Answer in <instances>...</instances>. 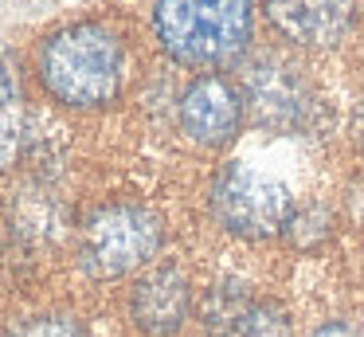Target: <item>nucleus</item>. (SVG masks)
<instances>
[{
    "mask_svg": "<svg viewBox=\"0 0 364 337\" xmlns=\"http://www.w3.org/2000/svg\"><path fill=\"white\" fill-rule=\"evenodd\" d=\"M129 55L118 28L102 20H75L48 31L36 51V78L51 102L67 110H102L126 86Z\"/></svg>",
    "mask_w": 364,
    "mask_h": 337,
    "instance_id": "1",
    "label": "nucleus"
},
{
    "mask_svg": "<svg viewBox=\"0 0 364 337\" xmlns=\"http://www.w3.org/2000/svg\"><path fill=\"white\" fill-rule=\"evenodd\" d=\"M153 39L192 71H215L247 51L255 31V0H153Z\"/></svg>",
    "mask_w": 364,
    "mask_h": 337,
    "instance_id": "2",
    "label": "nucleus"
},
{
    "mask_svg": "<svg viewBox=\"0 0 364 337\" xmlns=\"http://www.w3.org/2000/svg\"><path fill=\"white\" fill-rule=\"evenodd\" d=\"M165 247V219L141 200L98 204L79 227V266L90 279H126L157 259Z\"/></svg>",
    "mask_w": 364,
    "mask_h": 337,
    "instance_id": "3",
    "label": "nucleus"
},
{
    "mask_svg": "<svg viewBox=\"0 0 364 337\" xmlns=\"http://www.w3.org/2000/svg\"><path fill=\"white\" fill-rule=\"evenodd\" d=\"M294 192L282 177L262 172L251 161H223L208 185V212L235 239L282 235L294 212Z\"/></svg>",
    "mask_w": 364,
    "mask_h": 337,
    "instance_id": "4",
    "label": "nucleus"
},
{
    "mask_svg": "<svg viewBox=\"0 0 364 337\" xmlns=\"http://www.w3.org/2000/svg\"><path fill=\"white\" fill-rule=\"evenodd\" d=\"M243 102L247 114L259 130L270 133H298L309 125L314 114V90H309L306 75L294 67L290 59L278 55H259L247 63L243 71Z\"/></svg>",
    "mask_w": 364,
    "mask_h": 337,
    "instance_id": "5",
    "label": "nucleus"
},
{
    "mask_svg": "<svg viewBox=\"0 0 364 337\" xmlns=\"http://www.w3.org/2000/svg\"><path fill=\"white\" fill-rule=\"evenodd\" d=\"M243 118H247L243 90L220 71L196 75L176 102L181 133L200 149H228L243 130Z\"/></svg>",
    "mask_w": 364,
    "mask_h": 337,
    "instance_id": "6",
    "label": "nucleus"
},
{
    "mask_svg": "<svg viewBox=\"0 0 364 337\" xmlns=\"http://www.w3.org/2000/svg\"><path fill=\"white\" fill-rule=\"evenodd\" d=\"M192 310V282L173 263L145 266L129 286V321L141 337H176L188 326Z\"/></svg>",
    "mask_w": 364,
    "mask_h": 337,
    "instance_id": "7",
    "label": "nucleus"
},
{
    "mask_svg": "<svg viewBox=\"0 0 364 337\" xmlns=\"http://www.w3.org/2000/svg\"><path fill=\"white\" fill-rule=\"evenodd\" d=\"M262 16L298 47H337L364 24V0H262Z\"/></svg>",
    "mask_w": 364,
    "mask_h": 337,
    "instance_id": "8",
    "label": "nucleus"
},
{
    "mask_svg": "<svg viewBox=\"0 0 364 337\" xmlns=\"http://www.w3.org/2000/svg\"><path fill=\"white\" fill-rule=\"evenodd\" d=\"M259 298L239 279H215L204 294L196 298V321L208 337H243L247 321L255 313Z\"/></svg>",
    "mask_w": 364,
    "mask_h": 337,
    "instance_id": "9",
    "label": "nucleus"
},
{
    "mask_svg": "<svg viewBox=\"0 0 364 337\" xmlns=\"http://www.w3.org/2000/svg\"><path fill=\"white\" fill-rule=\"evenodd\" d=\"M24 145V78L12 47L0 43V172L12 169Z\"/></svg>",
    "mask_w": 364,
    "mask_h": 337,
    "instance_id": "10",
    "label": "nucleus"
},
{
    "mask_svg": "<svg viewBox=\"0 0 364 337\" xmlns=\"http://www.w3.org/2000/svg\"><path fill=\"white\" fill-rule=\"evenodd\" d=\"M282 235H286V243H290L294 251H317V247H325V243H329V235H333V212H329V204H325V200H301V204H294V212H290V219H286Z\"/></svg>",
    "mask_w": 364,
    "mask_h": 337,
    "instance_id": "11",
    "label": "nucleus"
},
{
    "mask_svg": "<svg viewBox=\"0 0 364 337\" xmlns=\"http://www.w3.org/2000/svg\"><path fill=\"white\" fill-rule=\"evenodd\" d=\"M9 337H90V329L71 313H36L20 321Z\"/></svg>",
    "mask_w": 364,
    "mask_h": 337,
    "instance_id": "12",
    "label": "nucleus"
},
{
    "mask_svg": "<svg viewBox=\"0 0 364 337\" xmlns=\"http://www.w3.org/2000/svg\"><path fill=\"white\" fill-rule=\"evenodd\" d=\"M243 337H294L290 313L278 302H255V313H251V321H247Z\"/></svg>",
    "mask_w": 364,
    "mask_h": 337,
    "instance_id": "13",
    "label": "nucleus"
},
{
    "mask_svg": "<svg viewBox=\"0 0 364 337\" xmlns=\"http://www.w3.org/2000/svg\"><path fill=\"white\" fill-rule=\"evenodd\" d=\"M309 337H353V326H348V321H341V318H333V321H321V326H317Z\"/></svg>",
    "mask_w": 364,
    "mask_h": 337,
    "instance_id": "14",
    "label": "nucleus"
},
{
    "mask_svg": "<svg viewBox=\"0 0 364 337\" xmlns=\"http://www.w3.org/2000/svg\"><path fill=\"white\" fill-rule=\"evenodd\" d=\"M360 337H364V329H360Z\"/></svg>",
    "mask_w": 364,
    "mask_h": 337,
    "instance_id": "15",
    "label": "nucleus"
}]
</instances>
